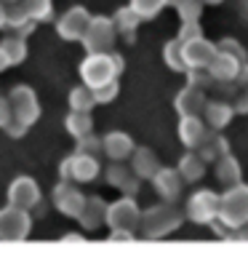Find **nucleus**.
<instances>
[{
    "label": "nucleus",
    "instance_id": "1",
    "mask_svg": "<svg viewBox=\"0 0 248 259\" xmlns=\"http://www.w3.org/2000/svg\"><path fill=\"white\" fill-rule=\"evenodd\" d=\"M110 62L112 59H107V56H91V59L83 64V78L91 89H102V85L110 83V78H112V64Z\"/></svg>",
    "mask_w": 248,
    "mask_h": 259
},
{
    "label": "nucleus",
    "instance_id": "2",
    "mask_svg": "<svg viewBox=\"0 0 248 259\" xmlns=\"http://www.w3.org/2000/svg\"><path fill=\"white\" fill-rule=\"evenodd\" d=\"M22 211L8 208V214L0 217V235L3 238H24L27 235V217Z\"/></svg>",
    "mask_w": 248,
    "mask_h": 259
},
{
    "label": "nucleus",
    "instance_id": "3",
    "mask_svg": "<svg viewBox=\"0 0 248 259\" xmlns=\"http://www.w3.org/2000/svg\"><path fill=\"white\" fill-rule=\"evenodd\" d=\"M104 150H107L112 158H123L131 152V139H126L123 134H112V137L104 139Z\"/></svg>",
    "mask_w": 248,
    "mask_h": 259
},
{
    "label": "nucleus",
    "instance_id": "4",
    "mask_svg": "<svg viewBox=\"0 0 248 259\" xmlns=\"http://www.w3.org/2000/svg\"><path fill=\"white\" fill-rule=\"evenodd\" d=\"M67 166L75 168L72 174L78 177V179H93V177H96V160H93V158H83V155H80V158L70 160Z\"/></svg>",
    "mask_w": 248,
    "mask_h": 259
},
{
    "label": "nucleus",
    "instance_id": "5",
    "mask_svg": "<svg viewBox=\"0 0 248 259\" xmlns=\"http://www.w3.org/2000/svg\"><path fill=\"white\" fill-rule=\"evenodd\" d=\"M163 3H166V0H133V8H136L139 14L147 16V14H155Z\"/></svg>",
    "mask_w": 248,
    "mask_h": 259
},
{
    "label": "nucleus",
    "instance_id": "6",
    "mask_svg": "<svg viewBox=\"0 0 248 259\" xmlns=\"http://www.w3.org/2000/svg\"><path fill=\"white\" fill-rule=\"evenodd\" d=\"M91 102H93L91 94H85V97H83V91H75V94H72V107H75V110H88Z\"/></svg>",
    "mask_w": 248,
    "mask_h": 259
},
{
    "label": "nucleus",
    "instance_id": "7",
    "mask_svg": "<svg viewBox=\"0 0 248 259\" xmlns=\"http://www.w3.org/2000/svg\"><path fill=\"white\" fill-rule=\"evenodd\" d=\"M208 112H211V120H214V126H222V123H224V118H230V110H219V107H211Z\"/></svg>",
    "mask_w": 248,
    "mask_h": 259
}]
</instances>
